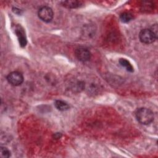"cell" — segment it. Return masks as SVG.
I'll return each instance as SVG.
<instances>
[{"instance_id": "obj_3", "label": "cell", "mask_w": 158, "mask_h": 158, "mask_svg": "<svg viewBox=\"0 0 158 158\" xmlns=\"http://www.w3.org/2000/svg\"><path fill=\"white\" fill-rule=\"evenodd\" d=\"M38 16L44 22L49 23L52 20L54 13L51 7L44 6L38 9Z\"/></svg>"}, {"instance_id": "obj_8", "label": "cell", "mask_w": 158, "mask_h": 158, "mask_svg": "<svg viewBox=\"0 0 158 158\" xmlns=\"http://www.w3.org/2000/svg\"><path fill=\"white\" fill-rule=\"evenodd\" d=\"M54 105L56 109L60 111H65L69 109V104L62 100H56L54 102Z\"/></svg>"}, {"instance_id": "obj_2", "label": "cell", "mask_w": 158, "mask_h": 158, "mask_svg": "<svg viewBox=\"0 0 158 158\" xmlns=\"http://www.w3.org/2000/svg\"><path fill=\"white\" fill-rule=\"evenodd\" d=\"M157 35L150 28H145L142 30L139 34V38L141 42L144 44H151L156 41Z\"/></svg>"}, {"instance_id": "obj_6", "label": "cell", "mask_w": 158, "mask_h": 158, "mask_svg": "<svg viewBox=\"0 0 158 158\" xmlns=\"http://www.w3.org/2000/svg\"><path fill=\"white\" fill-rule=\"evenodd\" d=\"M15 33L18 38L19 44L21 47H25L27 44V41L25 33L23 28L20 25H17L15 28Z\"/></svg>"}, {"instance_id": "obj_11", "label": "cell", "mask_w": 158, "mask_h": 158, "mask_svg": "<svg viewBox=\"0 0 158 158\" xmlns=\"http://www.w3.org/2000/svg\"><path fill=\"white\" fill-rule=\"evenodd\" d=\"M10 151L5 146L0 148V157L2 158H9L10 156Z\"/></svg>"}, {"instance_id": "obj_7", "label": "cell", "mask_w": 158, "mask_h": 158, "mask_svg": "<svg viewBox=\"0 0 158 158\" xmlns=\"http://www.w3.org/2000/svg\"><path fill=\"white\" fill-rule=\"evenodd\" d=\"M60 2L63 6L69 9L78 8L83 5V2L80 1H64Z\"/></svg>"}, {"instance_id": "obj_5", "label": "cell", "mask_w": 158, "mask_h": 158, "mask_svg": "<svg viewBox=\"0 0 158 158\" xmlns=\"http://www.w3.org/2000/svg\"><path fill=\"white\" fill-rule=\"evenodd\" d=\"M75 56L77 59L82 62H85L88 61L91 58V52L86 48L79 47L78 48L75 52Z\"/></svg>"}, {"instance_id": "obj_4", "label": "cell", "mask_w": 158, "mask_h": 158, "mask_svg": "<svg viewBox=\"0 0 158 158\" xmlns=\"http://www.w3.org/2000/svg\"><path fill=\"white\" fill-rule=\"evenodd\" d=\"M7 80L12 86H19L23 81V76L20 72L14 71L7 75Z\"/></svg>"}, {"instance_id": "obj_9", "label": "cell", "mask_w": 158, "mask_h": 158, "mask_svg": "<svg viewBox=\"0 0 158 158\" xmlns=\"http://www.w3.org/2000/svg\"><path fill=\"white\" fill-rule=\"evenodd\" d=\"M119 64L120 65L125 68V69L128 71V72H133L134 71V69L132 66V65L131 64V63L127 60L126 59H123V58H121L119 59Z\"/></svg>"}, {"instance_id": "obj_10", "label": "cell", "mask_w": 158, "mask_h": 158, "mask_svg": "<svg viewBox=\"0 0 158 158\" xmlns=\"http://www.w3.org/2000/svg\"><path fill=\"white\" fill-rule=\"evenodd\" d=\"M120 19L123 23H127L133 19V15L129 12H123L120 15Z\"/></svg>"}, {"instance_id": "obj_1", "label": "cell", "mask_w": 158, "mask_h": 158, "mask_svg": "<svg viewBox=\"0 0 158 158\" xmlns=\"http://www.w3.org/2000/svg\"><path fill=\"white\" fill-rule=\"evenodd\" d=\"M135 117L138 122L143 125H149L154 120V114L146 107L138 108L135 112Z\"/></svg>"}]
</instances>
